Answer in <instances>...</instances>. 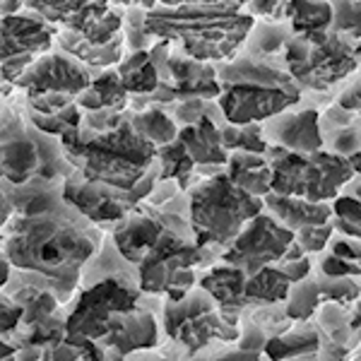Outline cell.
Segmentation results:
<instances>
[{
  "label": "cell",
  "instance_id": "cell-31",
  "mask_svg": "<svg viewBox=\"0 0 361 361\" xmlns=\"http://www.w3.org/2000/svg\"><path fill=\"white\" fill-rule=\"evenodd\" d=\"M25 3L32 5L39 15L46 17V20L68 27L92 0H25Z\"/></svg>",
  "mask_w": 361,
  "mask_h": 361
},
{
  "label": "cell",
  "instance_id": "cell-36",
  "mask_svg": "<svg viewBox=\"0 0 361 361\" xmlns=\"http://www.w3.org/2000/svg\"><path fill=\"white\" fill-rule=\"evenodd\" d=\"M5 279H8V265H5L3 260H0V284H3Z\"/></svg>",
  "mask_w": 361,
  "mask_h": 361
},
{
  "label": "cell",
  "instance_id": "cell-4",
  "mask_svg": "<svg viewBox=\"0 0 361 361\" xmlns=\"http://www.w3.org/2000/svg\"><path fill=\"white\" fill-rule=\"evenodd\" d=\"M263 209V197L238 188L226 171L197 178V183L188 188V222L200 248H226Z\"/></svg>",
  "mask_w": 361,
  "mask_h": 361
},
{
  "label": "cell",
  "instance_id": "cell-2",
  "mask_svg": "<svg viewBox=\"0 0 361 361\" xmlns=\"http://www.w3.org/2000/svg\"><path fill=\"white\" fill-rule=\"evenodd\" d=\"M70 161L87 180L133 190L157 164V147L145 140L130 118L109 133H80V128L61 137Z\"/></svg>",
  "mask_w": 361,
  "mask_h": 361
},
{
  "label": "cell",
  "instance_id": "cell-32",
  "mask_svg": "<svg viewBox=\"0 0 361 361\" xmlns=\"http://www.w3.org/2000/svg\"><path fill=\"white\" fill-rule=\"evenodd\" d=\"M318 287L323 294V301H335L340 306H354V301L361 299L359 282L354 277H328L318 275Z\"/></svg>",
  "mask_w": 361,
  "mask_h": 361
},
{
  "label": "cell",
  "instance_id": "cell-35",
  "mask_svg": "<svg viewBox=\"0 0 361 361\" xmlns=\"http://www.w3.org/2000/svg\"><path fill=\"white\" fill-rule=\"evenodd\" d=\"M349 161H352V169H354V173L361 178V152H357L354 157H349Z\"/></svg>",
  "mask_w": 361,
  "mask_h": 361
},
{
  "label": "cell",
  "instance_id": "cell-6",
  "mask_svg": "<svg viewBox=\"0 0 361 361\" xmlns=\"http://www.w3.org/2000/svg\"><path fill=\"white\" fill-rule=\"evenodd\" d=\"M265 154L272 166V193L279 195L333 202L354 178L352 161L325 149L299 154L282 147H267Z\"/></svg>",
  "mask_w": 361,
  "mask_h": 361
},
{
  "label": "cell",
  "instance_id": "cell-15",
  "mask_svg": "<svg viewBox=\"0 0 361 361\" xmlns=\"http://www.w3.org/2000/svg\"><path fill=\"white\" fill-rule=\"evenodd\" d=\"M323 333L316 323H292L284 333L270 337L265 345L267 361H318Z\"/></svg>",
  "mask_w": 361,
  "mask_h": 361
},
{
  "label": "cell",
  "instance_id": "cell-7",
  "mask_svg": "<svg viewBox=\"0 0 361 361\" xmlns=\"http://www.w3.org/2000/svg\"><path fill=\"white\" fill-rule=\"evenodd\" d=\"M164 323L169 337L180 342L188 357L214 342H236L241 335V328L222 316L217 301L202 287L193 289L180 301H169Z\"/></svg>",
  "mask_w": 361,
  "mask_h": 361
},
{
  "label": "cell",
  "instance_id": "cell-30",
  "mask_svg": "<svg viewBox=\"0 0 361 361\" xmlns=\"http://www.w3.org/2000/svg\"><path fill=\"white\" fill-rule=\"evenodd\" d=\"M333 5V25L330 29L337 34L359 42L361 39V0H330Z\"/></svg>",
  "mask_w": 361,
  "mask_h": 361
},
{
  "label": "cell",
  "instance_id": "cell-3",
  "mask_svg": "<svg viewBox=\"0 0 361 361\" xmlns=\"http://www.w3.org/2000/svg\"><path fill=\"white\" fill-rule=\"evenodd\" d=\"M94 248L97 236L73 219L37 212L20 222V231L10 241V258L20 267L75 282L80 265L94 253Z\"/></svg>",
  "mask_w": 361,
  "mask_h": 361
},
{
  "label": "cell",
  "instance_id": "cell-18",
  "mask_svg": "<svg viewBox=\"0 0 361 361\" xmlns=\"http://www.w3.org/2000/svg\"><path fill=\"white\" fill-rule=\"evenodd\" d=\"M178 140L185 145L188 154L193 157L195 166L202 164L226 166V161H229V152H226L222 145V133H219V126L212 118H200L193 126L180 128Z\"/></svg>",
  "mask_w": 361,
  "mask_h": 361
},
{
  "label": "cell",
  "instance_id": "cell-21",
  "mask_svg": "<svg viewBox=\"0 0 361 361\" xmlns=\"http://www.w3.org/2000/svg\"><path fill=\"white\" fill-rule=\"evenodd\" d=\"M289 287H292V282L287 279V275H284L277 265H267L246 279L243 301H246L248 308L284 304V299H287V294H289Z\"/></svg>",
  "mask_w": 361,
  "mask_h": 361
},
{
  "label": "cell",
  "instance_id": "cell-10",
  "mask_svg": "<svg viewBox=\"0 0 361 361\" xmlns=\"http://www.w3.org/2000/svg\"><path fill=\"white\" fill-rule=\"evenodd\" d=\"M51 42L54 34L44 22L22 15L0 17V75L17 82L39 56L49 54Z\"/></svg>",
  "mask_w": 361,
  "mask_h": 361
},
{
  "label": "cell",
  "instance_id": "cell-14",
  "mask_svg": "<svg viewBox=\"0 0 361 361\" xmlns=\"http://www.w3.org/2000/svg\"><path fill=\"white\" fill-rule=\"evenodd\" d=\"M318 126L325 152L345 157V159L361 152V114L330 102L325 109H320Z\"/></svg>",
  "mask_w": 361,
  "mask_h": 361
},
{
  "label": "cell",
  "instance_id": "cell-1",
  "mask_svg": "<svg viewBox=\"0 0 361 361\" xmlns=\"http://www.w3.org/2000/svg\"><path fill=\"white\" fill-rule=\"evenodd\" d=\"M253 27V17L234 5H157L145 15L149 37L178 44L185 56L212 66L234 58Z\"/></svg>",
  "mask_w": 361,
  "mask_h": 361
},
{
  "label": "cell",
  "instance_id": "cell-5",
  "mask_svg": "<svg viewBox=\"0 0 361 361\" xmlns=\"http://www.w3.org/2000/svg\"><path fill=\"white\" fill-rule=\"evenodd\" d=\"M354 39L333 29L294 34L284 51V63L304 92L342 90L361 66L354 56Z\"/></svg>",
  "mask_w": 361,
  "mask_h": 361
},
{
  "label": "cell",
  "instance_id": "cell-25",
  "mask_svg": "<svg viewBox=\"0 0 361 361\" xmlns=\"http://www.w3.org/2000/svg\"><path fill=\"white\" fill-rule=\"evenodd\" d=\"M157 161H159V180H176L180 190H188L190 178H195V161L178 137L164 147H157Z\"/></svg>",
  "mask_w": 361,
  "mask_h": 361
},
{
  "label": "cell",
  "instance_id": "cell-23",
  "mask_svg": "<svg viewBox=\"0 0 361 361\" xmlns=\"http://www.w3.org/2000/svg\"><path fill=\"white\" fill-rule=\"evenodd\" d=\"M284 22L294 34L325 32L333 25V5L330 0H289Z\"/></svg>",
  "mask_w": 361,
  "mask_h": 361
},
{
  "label": "cell",
  "instance_id": "cell-9",
  "mask_svg": "<svg viewBox=\"0 0 361 361\" xmlns=\"http://www.w3.org/2000/svg\"><path fill=\"white\" fill-rule=\"evenodd\" d=\"M304 97L301 87H267V85H222L217 104L226 123L248 126L263 123L272 116L296 106Z\"/></svg>",
  "mask_w": 361,
  "mask_h": 361
},
{
  "label": "cell",
  "instance_id": "cell-19",
  "mask_svg": "<svg viewBox=\"0 0 361 361\" xmlns=\"http://www.w3.org/2000/svg\"><path fill=\"white\" fill-rule=\"evenodd\" d=\"M226 176H229L238 188L255 197H265L272 193V166L267 154L258 152H229L226 161Z\"/></svg>",
  "mask_w": 361,
  "mask_h": 361
},
{
  "label": "cell",
  "instance_id": "cell-16",
  "mask_svg": "<svg viewBox=\"0 0 361 361\" xmlns=\"http://www.w3.org/2000/svg\"><path fill=\"white\" fill-rule=\"evenodd\" d=\"M265 209L277 219L279 224H284L287 229H292L294 234L304 226H318L333 222L335 209L333 202H311L304 197H292V195H279V193H267L263 197Z\"/></svg>",
  "mask_w": 361,
  "mask_h": 361
},
{
  "label": "cell",
  "instance_id": "cell-29",
  "mask_svg": "<svg viewBox=\"0 0 361 361\" xmlns=\"http://www.w3.org/2000/svg\"><path fill=\"white\" fill-rule=\"evenodd\" d=\"M92 92L97 94L99 104L102 109H114V111H126L128 102H130V94L121 82V75L118 70H104L99 73L94 80H92Z\"/></svg>",
  "mask_w": 361,
  "mask_h": 361
},
{
  "label": "cell",
  "instance_id": "cell-8",
  "mask_svg": "<svg viewBox=\"0 0 361 361\" xmlns=\"http://www.w3.org/2000/svg\"><path fill=\"white\" fill-rule=\"evenodd\" d=\"M294 238L296 234L292 229L279 224L267 209H263L224 248L222 260L243 270L250 277L267 265L279 263L284 258V253L289 250V246L294 243Z\"/></svg>",
  "mask_w": 361,
  "mask_h": 361
},
{
  "label": "cell",
  "instance_id": "cell-22",
  "mask_svg": "<svg viewBox=\"0 0 361 361\" xmlns=\"http://www.w3.org/2000/svg\"><path fill=\"white\" fill-rule=\"evenodd\" d=\"M116 70H118L121 82H123L130 97L152 94L161 82V75L152 63L149 51H130L128 56H123V61L118 63Z\"/></svg>",
  "mask_w": 361,
  "mask_h": 361
},
{
  "label": "cell",
  "instance_id": "cell-13",
  "mask_svg": "<svg viewBox=\"0 0 361 361\" xmlns=\"http://www.w3.org/2000/svg\"><path fill=\"white\" fill-rule=\"evenodd\" d=\"M178 217L169 214H152V212H135L126 214L114 231L116 248L128 263H142L145 255L152 250V246L169 231V226L176 222Z\"/></svg>",
  "mask_w": 361,
  "mask_h": 361
},
{
  "label": "cell",
  "instance_id": "cell-24",
  "mask_svg": "<svg viewBox=\"0 0 361 361\" xmlns=\"http://www.w3.org/2000/svg\"><path fill=\"white\" fill-rule=\"evenodd\" d=\"M333 226L335 234L359 238L361 241V178L354 173V178L342 188V193L333 200Z\"/></svg>",
  "mask_w": 361,
  "mask_h": 361
},
{
  "label": "cell",
  "instance_id": "cell-37",
  "mask_svg": "<svg viewBox=\"0 0 361 361\" xmlns=\"http://www.w3.org/2000/svg\"><path fill=\"white\" fill-rule=\"evenodd\" d=\"M357 282H359V289H361V277H357Z\"/></svg>",
  "mask_w": 361,
  "mask_h": 361
},
{
  "label": "cell",
  "instance_id": "cell-28",
  "mask_svg": "<svg viewBox=\"0 0 361 361\" xmlns=\"http://www.w3.org/2000/svg\"><path fill=\"white\" fill-rule=\"evenodd\" d=\"M222 133V145L226 152H258L265 154L270 145L263 137V123H248V126H234L226 123L219 128Z\"/></svg>",
  "mask_w": 361,
  "mask_h": 361
},
{
  "label": "cell",
  "instance_id": "cell-11",
  "mask_svg": "<svg viewBox=\"0 0 361 361\" xmlns=\"http://www.w3.org/2000/svg\"><path fill=\"white\" fill-rule=\"evenodd\" d=\"M92 80H94L92 68H87L78 58L66 54H44L27 68L17 85L29 90L32 97L49 94V92L78 97L92 85Z\"/></svg>",
  "mask_w": 361,
  "mask_h": 361
},
{
  "label": "cell",
  "instance_id": "cell-12",
  "mask_svg": "<svg viewBox=\"0 0 361 361\" xmlns=\"http://www.w3.org/2000/svg\"><path fill=\"white\" fill-rule=\"evenodd\" d=\"M320 109L316 106H301V109H287V111L272 116L263 121V137L270 147H282L287 152H318L323 149L320 140V126H318Z\"/></svg>",
  "mask_w": 361,
  "mask_h": 361
},
{
  "label": "cell",
  "instance_id": "cell-27",
  "mask_svg": "<svg viewBox=\"0 0 361 361\" xmlns=\"http://www.w3.org/2000/svg\"><path fill=\"white\" fill-rule=\"evenodd\" d=\"M320 304H323V294H320L318 279L306 277L289 287V294L284 299V311H287L289 320L304 323V320H311L316 316Z\"/></svg>",
  "mask_w": 361,
  "mask_h": 361
},
{
  "label": "cell",
  "instance_id": "cell-34",
  "mask_svg": "<svg viewBox=\"0 0 361 361\" xmlns=\"http://www.w3.org/2000/svg\"><path fill=\"white\" fill-rule=\"evenodd\" d=\"M116 3L126 5V8H142V10H152L157 8L159 0H116Z\"/></svg>",
  "mask_w": 361,
  "mask_h": 361
},
{
  "label": "cell",
  "instance_id": "cell-33",
  "mask_svg": "<svg viewBox=\"0 0 361 361\" xmlns=\"http://www.w3.org/2000/svg\"><path fill=\"white\" fill-rule=\"evenodd\" d=\"M333 236H335V226L333 222H328V224H318V226H304V229L296 231L294 241L299 243L306 255H311V253H323Z\"/></svg>",
  "mask_w": 361,
  "mask_h": 361
},
{
  "label": "cell",
  "instance_id": "cell-20",
  "mask_svg": "<svg viewBox=\"0 0 361 361\" xmlns=\"http://www.w3.org/2000/svg\"><path fill=\"white\" fill-rule=\"evenodd\" d=\"M292 37L294 32L287 22H255L241 51L263 61H284V51Z\"/></svg>",
  "mask_w": 361,
  "mask_h": 361
},
{
  "label": "cell",
  "instance_id": "cell-17",
  "mask_svg": "<svg viewBox=\"0 0 361 361\" xmlns=\"http://www.w3.org/2000/svg\"><path fill=\"white\" fill-rule=\"evenodd\" d=\"M8 135H0V173L13 183H25L39 166L37 145L22 133L20 126H13V118H8Z\"/></svg>",
  "mask_w": 361,
  "mask_h": 361
},
{
  "label": "cell",
  "instance_id": "cell-26",
  "mask_svg": "<svg viewBox=\"0 0 361 361\" xmlns=\"http://www.w3.org/2000/svg\"><path fill=\"white\" fill-rule=\"evenodd\" d=\"M130 126L135 128L145 140L154 145V147H164V145L173 142L178 137L180 128L173 123V118L169 116L164 109L147 106L142 111H135L130 116Z\"/></svg>",
  "mask_w": 361,
  "mask_h": 361
}]
</instances>
